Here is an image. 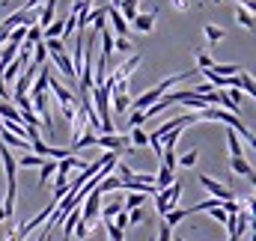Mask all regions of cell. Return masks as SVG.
Segmentation results:
<instances>
[{
	"instance_id": "cell-22",
	"label": "cell",
	"mask_w": 256,
	"mask_h": 241,
	"mask_svg": "<svg viewBox=\"0 0 256 241\" xmlns=\"http://www.w3.org/2000/svg\"><path fill=\"white\" fill-rule=\"evenodd\" d=\"M176 176H173V170H167V167H161L158 170V176H155V188H167V184H173Z\"/></svg>"
},
{
	"instance_id": "cell-20",
	"label": "cell",
	"mask_w": 256,
	"mask_h": 241,
	"mask_svg": "<svg viewBox=\"0 0 256 241\" xmlns=\"http://www.w3.org/2000/svg\"><path fill=\"white\" fill-rule=\"evenodd\" d=\"M226 146H230V155H232V158L244 155V149H242V143H238V134H236L232 128H226Z\"/></svg>"
},
{
	"instance_id": "cell-31",
	"label": "cell",
	"mask_w": 256,
	"mask_h": 241,
	"mask_svg": "<svg viewBox=\"0 0 256 241\" xmlns=\"http://www.w3.org/2000/svg\"><path fill=\"white\" fill-rule=\"evenodd\" d=\"M68 155V149H63V146H48V158H66Z\"/></svg>"
},
{
	"instance_id": "cell-1",
	"label": "cell",
	"mask_w": 256,
	"mask_h": 241,
	"mask_svg": "<svg viewBox=\"0 0 256 241\" xmlns=\"http://www.w3.org/2000/svg\"><path fill=\"white\" fill-rule=\"evenodd\" d=\"M152 196H155V208H158V214L164 218L170 208H176V206H179V196H182V184H179V182H173V184H167V188H158Z\"/></svg>"
},
{
	"instance_id": "cell-4",
	"label": "cell",
	"mask_w": 256,
	"mask_h": 241,
	"mask_svg": "<svg viewBox=\"0 0 256 241\" xmlns=\"http://www.w3.org/2000/svg\"><path fill=\"white\" fill-rule=\"evenodd\" d=\"M104 12H108L110 24H114V30H116L114 36H131V27H128V21L122 18V12H120L116 6H110V3H108V6H104Z\"/></svg>"
},
{
	"instance_id": "cell-10",
	"label": "cell",
	"mask_w": 256,
	"mask_h": 241,
	"mask_svg": "<svg viewBox=\"0 0 256 241\" xmlns=\"http://www.w3.org/2000/svg\"><path fill=\"white\" fill-rule=\"evenodd\" d=\"M54 173H57V158H45V161L39 164V188L54 179Z\"/></svg>"
},
{
	"instance_id": "cell-26",
	"label": "cell",
	"mask_w": 256,
	"mask_h": 241,
	"mask_svg": "<svg viewBox=\"0 0 256 241\" xmlns=\"http://www.w3.org/2000/svg\"><path fill=\"white\" fill-rule=\"evenodd\" d=\"M72 232H74V238H78V241H84L86 236H90V224H86V220H78Z\"/></svg>"
},
{
	"instance_id": "cell-13",
	"label": "cell",
	"mask_w": 256,
	"mask_h": 241,
	"mask_svg": "<svg viewBox=\"0 0 256 241\" xmlns=\"http://www.w3.org/2000/svg\"><path fill=\"white\" fill-rule=\"evenodd\" d=\"M146 200H149V194H146V190H131L126 200H122V208H126V212H128V208H137V206H143Z\"/></svg>"
},
{
	"instance_id": "cell-37",
	"label": "cell",
	"mask_w": 256,
	"mask_h": 241,
	"mask_svg": "<svg viewBox=\"0 0 256 241\" xmlns=\"http://www.w3.org/2000/svg\"><path fill=\"white\" fill-rule=\"evenodd\" d=\"M3 220H9V218H6V212H3V206H0V224H3Z\"/></svg>"
},
{
	"instance_id": "cell-3",
	"label": "cell",
	"mask_w": 256,
	"mask_h": 241,
	"mask_svg": "<svg viewBox=\"0 0 256 241\" xmlns=\"http://www.w3.org/2000/svg\"><path fill=\"white\" fill-rule=\"evenodd\" d=\"M200 184L214 196V200H236V194H232V188H226L224 182H218V179H212V176H200Z\"/></svg>"
},
{
	"instance_id": "cell-12",
	"label": "cell",
	"mask_w": 256,
	"mask_h": 241,
	"mask_svg": "<svg viewBox=\"0 0 256 241\" xmlns=\"http://www.w3.org/2000/svg\"><path fill=\"white\" fill-rule=\"evenodd\" d=\"M236 86H238L244 96H254L256 92V84H254V78H250L248 72H236Z\"/></svg>"
},
{
	"instance_id": "cell-33",
	"label": "cell",
	"mask_w": 256,
	"mask_h": 241,
	"mask_svg": "<svg viewBox=\"0 0 256 241\" xmlns=\"http://www.w3.org/2000/svg\"><path fill=\"white\" fill-rule=\"evenodd\" d=\"M170 6L179 9V12H188V9H191V0H170Z\"/></svg>"
},
{
	"instance_id": "cell-18",
	"label": "cell",
	"mask_w": 256,
	"mask_h": 241,
	"mask_svg": "<svg viewBox=\"0 0 256 241\" xmlns=\"http://www.w3.org/2000/svg\"><path fill=\"white\" fill-rule=\"evenodd\" d=\"M185 218H188V208H179V206H176V208H170V212L164 214V224H167V226H179Z\"/></svg>"
},
{
	"instance_id": "cell-38",
	"label": "cell",
	"mask_w": 256,
	"mask_h": 241,
	"mask_svg": "<svg viewBox=\"0 0 256 241\" xmlns=\"http://www.w3.org/2000/svg\"><path fill=\"white\" fill-rule=\"evenodd\" d=\"M176 241H188V238H176Z\"/></svg>"
},
{
	"instance_id": "cell-8",
	"label": "cell",
	"mask_w": 256,
	"mask_h": 241,
	"mask_svg": "<svg viewBox=\"0 0 256 241\" xmlns=\"http://www.w3.org/2000/svg\"><path fill=\"white\" fill-rule=\"evenodd\" d=\"M230 170H232L236 176H244V179H250V182L256 179V176H254V167H250V161H248L244 155H238V158H232V161H230Z\"/></svg>"
},
{
	"instance_id": "cell-30",
	"label": "cell",
	"mask_w": 256,
	"mask_h": 241,
	"mask_svg": "<svg viewBox=\"0 0 256 241\" xmlns=\"http://www.w3.org/2000/svg\"><path fill=\"white\" fill-rule=\"evenodd\" d=\"M212 57H208V54H206V51H200V54H196V68H208V66H212Z\"/></svg>"
},
{
	"instance_id": "cell-36",
	"label": "cell",
	"mask_w": 256,
	"mask_h": 241,
	"mask_svg": "<svg viewBox=\"0 0 256 241\" xmlns=\"http://www.w3.org/2000/svg\"><path fill=\"white\" fill-rule=\"evenodd\" d=\"M238 3H242V6H244V9H248V12H254V6H256L254 0H238Z\"/></svg>"
},
{
	"instance_id": "cell-15",
	"label": "cell",
	"mask_w": 256,
	"mask_h": 241,
	"mask_svg": "<svg viewBox=\"0 0 256 241\" xmlns=\"http://www.w3.org/2000/svg\"><path fill=\"white\" fill-rule=\"evenodd\" d=\"M208 72H214V74H236V72H242V66L238 62H212L208 66Z\"/></svg>"
},
{
	"instance_id": "cell-6",
	"label": "cell",
	"mask_w": 256,
	"mask_h": 241,
	"mask_svg": "<svg viewBox=\"0 0 256 241\" xmlns=\"http://www.w3.org/2000/svg\"><path fill=\"white\" fill-rule=\"evenodd\" d=\"M0 161H3V170H6V182H18V161L9 152V146H0Z\"/></svg>"
},
{
	"instance_id": "cell-21",
	"label": "cell",
	"mask_w": 256,
	"mask_h": 241,
	"mask_svg": "<svg viewBox=\"0 0 256 241\" xmlns=\"http://www.w3.org/2000/svg\"><path fill=\"white\" fill-rule=\"evenodd\" d=\"M114 51L116 54H131L134 51V42L128 36H114Z\"/></svg>"
},
{
	"instance_id": "cell-16",
	"label": "cell",
	"mask_w": 256,
	"mask_h": 241,
	"mask_svg": "<svg viewBox=\"0 0 256 241\" xmlns=\"http://www.w3.org/2000/svg\"><path fill=\"white\" fill-rule=\"evenodd\" d=\"M128 143H131L134 149H140V146H146V143H149V134L143 131V125L131 128V134H128Z\"/></svg>"
},
{
	"instance_id": "cell-34",
	"label": "cell",
	"mask_w": 256,
	"mask_h": 241,
	"mask_svg": "<svg viewBox=\"0 0 256 241\" xmlns=\"http://www.w3.org/2000/svg\"><path fill=\"white\" fill-rule=\"evenodd\" d=\"M36 241H54V226L48 224V226H45V230L39 232V238H36Z\"/></svg>"
},
{
	"instance_id": "cell-17",
	"label": "cell",
	"mask_w": 256,
	"mask_h": 241,
	"mask_svg": "<svg viewBox=\"0 0 256 241\" xmlns=\"http://www.w3.org/2000/svg\"><path fill=\"white\" fill-rule=\"evenodd\" d=\"M15 161H18V170H30V167H39L45 158L36 155V152H27V155H21V158H15Z\"/></svg>"
},
{
	"instance_id": "cell-2",
	"label": "cell",
	"mask_w": 256,
	"mask_h": 241,
	"mask_svg": "<svg viewBox=\"0 0 256 241\" xmlns=\"http://www.w3.org/2000/svg\"><path fill=\"white\" fill-rule=\"evenodd\" d=\"M96 146H102V149H108V152H134V146L128 143L126 134H116V131H110V134H96Z\"/></svg>"
},
{
	"instance_id": "cell-35",
	"label": "cell",
	"mask_w": 256,
	"mask_h": 241,
	"mask_svg": "<svg viewBox=\"0 0 256 241\" xmlns=\"http://www.w3.org/2000/svg\"><path fill=\"white\" fill-rule=\"evenodd\" d=\"M208 90H214V86H212V84H208V80H206V84H200V86H194L191 92H196V96H206V92H208Z\"/></svg>"
},
{
	"instance_id": "cell-19",
	"label": "cell",
	"mask_w": 256,
	"mask_h": 241,
	"mask_svg": "<svg viewBox=\"0 0 256 241\" xmlns=\"http://www.w3.org/2000/svg\"><path fill=\"white\" fill-rule=\"evenodd\" d=\"M0 120H3V122H21V114H18V108H15V104L0 102Z\"/></svg>"
},
{
	"instance_id": "cell-9",
	"label": "cell",
	"mask_w": 256,
	"mask_h": 241,
	"mask_svg": "<svg viewBox=\"0 0 256 241\" xmlns=\"http://www.w3.org/2000/svg\"><path fill=\"white\" fill-rule=\"evenodd\" d=\"M128 108H131V98H128V92H110V114L122 116Z\"/></svg>"
},
{
	"instance_id": "cell-27",
	"label": "cell",
	"mask_w": 256,
	"mask_h": 241,
	"mask_svg": "<svg viewBox=\"0 0 256 241\" xmlns=\"http://www.w3.org/2000/svg\"><path fill=\"white\" fill-rule=\"evenodd\" d=\"M155 241H173V226H167L164 224V218H161V226H158V238Z\"/></svg>"
},
{
	"instance_id": "cell-7",
	"label": "cell",
	"mask_w": 256,
	"mask_h": 241,
	"mask_svg": "<svg viewBox=\"0 0 256 241\" xmlns=\"http://www.w3.org/2000/svg\"><path fill=\"white\" fill-rule=\"evenodd\" d=\"M155 15H158V9H155V12H146V15L137 12V15L131 18L134 30H140V33H152V30H155Z\"/></svg>"
},
{
	"instance_id": "cell-29",
	"label": "cell",
	"mask_w": 256,
	"mask_h": 241,
	"mask_svg": "<svg viewBox=\"0 0 256 241\" xmlns=\"http://www.w3.org/2000/svg\"><path fill=\"white\" fill-rule=\"evenodd\" d=\"M114 167H116V176H120V179H131V176H134V170H131L128 164H122V161H120V164H114Z\"/></svg>"
},
{
	"instance_id": "cell-25",
	"label": "cell",
	"mask_w": 256,
	"mask_h": 241,
	"mask_svg": "<svg viewBox=\"0 0 256 241\" xmlns=\"http://www.w3.org/2000/svg\"><path fill=\"white\" fill-rule=\"evenodd\" d=\"M196 158H200V152L191 149V152H185L182 158H176V164H182V167H194V164H196Z\"/></svg>"
},
{
	"instance_id": "cell-39",
	"label": "cell",
	"mask_w": 256,
	"mask_h": 241,
	"mask_svg": "<svg viewBox=\"0 0 256 241\" xmlns=\"http://www.w3.org/2000/svg\"><path fill=\"white\" fill-rule=\"evenodd\" d=\"M214 3H220V0H214Z\"/></svg>"
},
{
	"instance_id": "cell-11",
	"label": "cell",
	"mask_w": 256,
	"mask_h": 241,
	"mask_svg": "<svg viewBox=\"0 0 256 241\" xmlns=\"http://www.w3.org/2000/svg\"><path fill=\"white\" fill-rule=\"evenodd\" d=\"M0 140H3V146H12V149H24V152L30 149V143H27L24 137H18V134H12V131H6V128L0 131Z\"/></svg>"
},
{
	"instance_id": "cell-28",
	"label": "cell",
	"mask_w": 256,
	"mask_h": 241,
	"mask_svg": "<svg viewBox=\"0 0 256 241\" xmlns=\"http://www.w3.org/2000/svg\"><path fill=\"white\" fill-rule=\"evenodd\" d=\"M108 224V236H110V241H122L126 238V230H120V226H114L110 220H104Z\"/></svg>"
},
{
	"instance_id": "cell-32",
	"label": "cell",
	"mask_w": 256,
	"mask_h": 241,
	"mask_svg": "<svg viewBox=\"0 0 256 241\" xmlns=\"http://www.w3.org/2000/svg\"><path fill=\"white\" fill-rule=\"evenodd\" d=\"M143 122H146V116H143L140 110H134V114L128 116V125H131V128H137V125H143Z\"/></svg>"
},
{
	"instance_id": "cell-23",
	"label": "cell",
	"mask_w": 256,
	"mask_h": 241,
	"mask_svg": "<svg viewBox=\"0 0 256 241\" xmlns=\"http://www.w3.org/2000/svg\"><path fill=\"white\" fill-rule=\"evenodd\" d=\"M236 21H238L242 27L254 30V12H248V9H236Z\"/></svg>"
},
{
	"instance_id": "cell-14",
	"label": "cell",
	"mask_w": 256,
	"mask_h": 241,
	"mask_svg": "<svg viewBox=\"0 0 256 241\" xmlns=\"http://www.w3.org/2000/svg\"><path fill=\"white\" fill-rule=\"evenodd\" d=\"M202 36H206L208 45H214V42L226 39V30H224V27H214V24H206V27H202Z\"/></svg>"
},
{
	"instance_id": "cell-24",
	"label": "cell",
	"mask_w": 256,
	"mask_h": 241,
	"mask_svg": "<svg viewBox=\"0 0 256 241\" xmlns=\"http://www.w3.org/2000/svg\"><path fill=\"white\" fill-rule=\"evenodd\" d=\"M146 220V212H143V206H137V208H128V226H137V224H143Z\"/></svg>"
},
{
	"instance_id": "cell-5",
	"label": "cell",
	"mask_w": 256,
	"mask_h": 241,
	"mask_svg": "<svg viewBox=\"0 0 256 241\" xmlns=\"http://www.w3.org/2000/svg\"><path fill=\"white\" fill-rule=\"evenodd\" d=\"M137 66H140V54H131L126 62H120V66L110 72V80H128V78H131V72H134Z\"/></svg>"
}]
</instances>
